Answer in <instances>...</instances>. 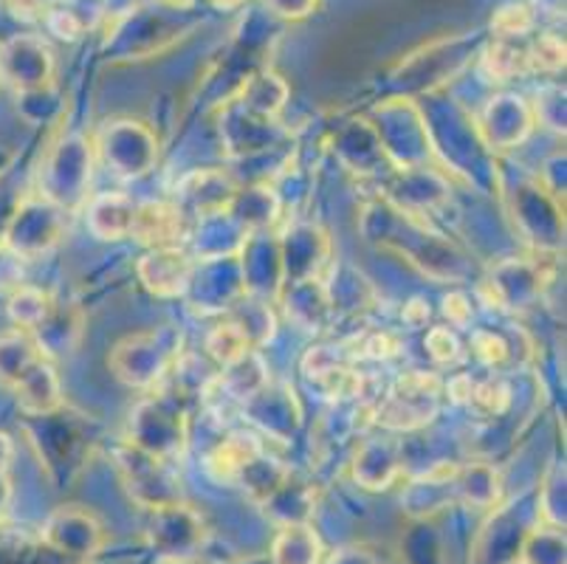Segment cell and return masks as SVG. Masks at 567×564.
Masks as SVG:
<instances>
[{
	"mask_svg": "<svg viewBox=\"0 0 567 564\" xmlns=\"http://www.w3.org/2000/svg\"><path fill=\"white\" fill-rule=\"evenodd\" d=\"M23 257L18 252H12L9 246L0 243V294H12L18 291L23 283Z\"/></svg>",
	"mask_w": 567,
	"mask_h": 564,
	"instance_id": "cell-24",
	"label": "cell"
},
{
	"mask_svg": "<svg viewBox=\"0 0 567 564\" xmlns=\"http://www.w3.org/2000/svg\"><path fill=\"white\" fill-rule=\"evenodd\" d=\"M322 540L308 522L282 525L271 542L268 564H322Z\"/></svg>",
	"mask_w": 567,
	"mask_h": 564,
	"instance_id": "cell-12",
	"label": "cell"
},
{
	"mask_svg": "<svg viewBox=\"0 0 567 564\" xmlns=\"http://www.w3.org/2000/svg\"><path fill=\"white\" fill-rule=\"evenodd\" d=\"M49 25L56 38H63V40H76L82 34V23L76 20L74 12H60V9L54 12V9H51Z\"/></svg>",
	"mask_w": 567,
	"mask_h": 564,
	"instance_id": "cell-26",
	"label": "cell"
},
{
	"mask_svg": "<svg viewBox=\"0 0 567 564\" xmlns=\"http://www.w3.org/2000/svg\"><path fill=\"white\" fill-rule=\"evenodd\" d=\"M40 542L56 556L71 558V562H87L107 545V534L105 525L91 511L80 509V505H63L40 527Z\"/></svg>",
	"mask_w": 567,
	"mask_h": 564,
	"instance_id": "cell-1",
	"label": "cell"
},
{
	"mask_svg": "<svg viewBox=\"0 0 567 564\" xmlns=\"http://www.w3.org/2000/svg\"><path fill=\"white\" fill-rule=\"evenodd\" d=\"M51 69H54L51 49L40 38L18 34L0 45V80L18 93L43 91L51 80Z\"/></svg>",
	"mask_w": 567,
	"mask_h": 564,
	"instance_id": "cell-5",
	"label": "cell"
},
{
	"mask_svg": "<svg viewBox=\"0 0 567 564\" xmlns=\"http://www.w3.org/2000/svg\"><path fill=\"white\" fill-rule=\"evenodd\" d=\"M9 319L14 322V328L25 330V334H34L45 319L51 317L54 310V299L49 294H43L40 288L20 286L18 291L9 294Z\"/></svg>",
	"mask_w": 567,
	"mask_h": 564,
	"instance_id": "cell-15",
	"label": "cell"
},
{
	"mask_svg": "<svg viewBox=\"0 0 567 564\" xmlns=\"http://www.w3.org/2000/svg\"><path fill=\"white\" fill-rule=\"evenodd\" d=\"M40 359H43V350L38 348L32 334L20 328L0 334V387L12 390L29 372V367Z\"/></svg>",
	"mask_w": 567,
	"mask_h": 564,
	"instance_id": "cell-13",
	"label": "cell"
},
{
	"mask_svg": "<svg viewBox=\"0 0 567 564\" xmlns=\"http://www.w3.org/2000/svg\"><path fill=\"white\" fill-rule=\"evenodd\" d=\"M483 65H486V71L494 80H508V76L523 74V71L530 69L528 49H519L512 40L497 38V43H494L492 49L486 51V57H483Z\"/></svg>",
	"mask_w": 567,
	"mask_h": 564,
	"instance_id": "cell-19",
	"label": "cell"
},
{
	"mask_svg": "<svg viewBox=\"0 0 567 564\" xmlns=\"http://www.w3.org/2000/svg\"><path fill=\"white\" fill-rule=\"evenodd\" d=\"M206 350H209V356H213L218 365L229 367L235 365L237 359L249 356L251 339L237 322H224L220 328H215L213 334H209V339H206Z\"/></svg>",
	"mask_w": 567,
	"mask_h": 564,
	"instance_id": "cell-18",
	"label": "cell"
},
{
	"mask_svg": "<svg viewBox=\"0 0 567 564\" xmlns=\"http://www.w3.org/2000/svg\"><path fill=\"white\" fill-rule=\"evenodd\" d=\"M138 277L158 297H178L189 288L193 279V260L184 248H153L151 255L138 263Z\"/></svg>",
	"mask_w": 567,
	"mask_h": 564,
	"instance_id": "cell-7",
	"label": "cell"
},
{
	"mask_svg": "<svg viewBox=\"0 0 567 564\" xmlns=\"http://www.w3.org/2000/svg\"><path fill=\"white\" fill-rule=\"evenodd\" d=\"M147 540L162 556L167 558H193L204 547L206 527L198 511L184 505L182 500L158 505L151 511Z\"/></svg>",
	"mask_w": 567,
	"mask_h": 564,
	"instance_id": "cell-3",
	"label": "cell"
},
{
	"mask_svg": "<svg viewBox=\"0 0 567 564\" xmlns=\"http://www.w3.org/2000/svg\"><path fill=\"white\" fill-rule=\"evenodd\" d=\"M118 469H122V478H125L127 489H131L133 500L144 509H158V505H167L178 500V491L173 489V480L164 472L162 458L156 454L142 452L138 447H127L116 454Z\"/></svg>",
	"mask_w": 567,
	"mask_h": 564,
	"instance_id": "cell-6",
	"label": "cell"
},
{
	"mask_svg": "<svg viewBox=\"0 0 567 564\" xmlns=\"http://www.w3.org/2000/svg\"><path fill=\"white\" fill-rule=\"evenodd\" d=\"M426 348H430V356L437 361V365H455L461 361L463 350H461V341L457 336L452 334L450 328H435L426 339Z\"/></svg>",
	"mask_w": 567,
	"mask_h": 564,
	"instance_id": "cell-23",
	"label": "cell"
},
{
	"mask_svg": "<svg viewBox=\"0 0 567 564\" xmlns=\"http://www.w3.org/2000/svg\"><path fill=\"white\" fill-rule=\"evenodd\" d=\"M260 454L262 447L255 434H231L229 441H224L213 454H209L206 469H209V474H213L218 483H237Z\"/></svg>",
	"mask_w": 567,
	"mask_h": 564,
	"instance_id": "cell-11",
	"label": "cell"
},
{
	"mask_svg": "<svg viewBox=\"0 0 567 564\" xmlns=\"http://www.w3.org/2000/svg\"><path fill=\"white\" fill-rule=\"evenodd\" d=\"M474 350L488 367H499L508 359V345L494 334H474Z\"/></svg>",
	"mask_w": 567,
	"mask_h": 564,
	"instance_id": "cell-25",
	"label": "cell"
},
{
	"mask_svg": "<svg viewBox=\"0 0 567 564\" xmlns=\"http://www.w3.org/2000/svg\"><path fill=\"white\" fill-rule=\"evenodd\" d=\"M12 392L18 396L20 410L25 416L49 418L54 412L63 410V390H60V379H56L54 367L45 361V356L40 361H34L29 367L23 379L12 387Z\"/></svg>",
	"mask_w": 567,
	"mask_h": 564,
	"instance_id": "cell-8",
	"label": "cell"
},
{
	"mask_svg": "<svg viewBox=\"0 0 567 564\" xmlns=\"http://www.w3.org/2000/svg\"><path fill=\"white\" fill-rule=\"evenodd\" d=\"M443 314L450 317L455 328H466L468 319H472V305H468L463 294H450V297L443 299Z\"/></svg>",
	"mask_w": 567,
	"mask_h": 564,
	"instance_id": "cell-27",
	"label": "cell"
},
{
	"mask_svg": "<svg viewBox=\"0 0 567 564\" xmlns=\"http://www.w3.org/2000/svg\"><path fill=\"white\" fill-rule=\"evenodd\" d=\"M324 564H381L375 558V553L364 551V547H342V551L333 553Z\"/></svg>",
	"mask_w": 567,
	"mask_h": 564,
	"instance_id": "cell-28",
	"label": "cell"
},
{
	"mask_svg": "<svg viewBox=\"0 0 567 564\" xmlns=\"http://www.w3.org/2000/svg\"><path fill=\"white\" fill-rule=\"evenodd\" d=\"M268 3H271V7L277 9V14H282V18H306L317 0H268Z\"/></svg>",
	"mask_w": 567,
	"mask_h": 564,
	"instance_id": "cell-30",
	"label": "cell"
},
{
	"mask_svg": "<svg viewBox=\"0 0 567 564\" xmlns=\"http://www.w3.org/2000/svg\"><path fill=\"white\" fill-rule=\"evenodd\" d=\"M187 232L184 226V212L175 204H136L133 215L131 237L147 243L151 248H169L178 246Z\"/></svg>",
	"mask_w": 567,
	"mask_h": 564,
	"instance_id": "cell-9",
	"label": "cell"
},
{
	"mask_svg": "<svg viewBox=\"0 0 567 564\" xmlns=\"http://www.w3.org/2000/svg\"><path fill=\"white\" fill-rule=\"evenodd\" d=\"M468 403H474L477 410L486 412V416H499V412L508 407V387L503 381H483V384H474L472 398Z\"/></svg>",
	"mask_w": 567,
	"mask_h": 564,
	"instance_id": "cell-22",
	"label": "cell"
},
{
	"mask_svg": "<svg viewBox=\"0 0 567 564\" xmlns=\"http://www.w3.org/2000/svg\"><path fill=\"white\" fill-rule=\"evenodd\" d=\"M523 564H565V527H534L523 545Z\"/></svg>",
	"mask_w": 567,
	"mask_h": 564,
	"instance_id": "cell-17",
	"label": "cell"
},
{
	"mask_svg": "<svg viewBox=\"0 0 567 564\" xmlns=\"http://www.w3.org/2000/svg\"><path fill=\"white\" fill-rule=\"evenodd\" d=\"M18 18H38V14H49L54 0H7Z\"/></svg>",
	"mask_w": 567,
	"mask_h": 564,
	"instance_id": "cell-29",
	"label": "cell"
},
{
	"mask_svg": "<svg viewBox=\"0 0 567 564\" xmlns=\"http://www.w3.org/2000/svg\"><path fill=\"white\" fill-rule=\"evenodd\" d=\"M437 396H441V381L435 376L410 372L381 403L379 412H375V421L390 429L424 427L437 412Z\"/></svg>",
	"mask_w": 567,
	"mask_h": 564,
	"instance_id": "cell-2",
	"label": "cell"
},
{
	"mask_svg": "<svg viewBox=\"0 0 567 564\" xmlns=\"http://www.w3.org/2000/svg\"><path fill=\"white\" fill-rule=\"evenodd\" d=\"M60 240V209L45 198H29L14 209L3 229V246L23 260L40 255Z\"/></svg>",
	"mask_w": 567,
	"mask_h": 564,
	"instance_id": "cell-4",
	"label": "cell"
},
{
	"mask_svg": "<svg viewBox=\"0 0 567 564\" xmlns=\"http://www.w3.org/2000/svg\"><path fill=\"white\" fill-rule=\"evenodd\" d=\"M133 215H136L133 198L122 193L100 195L87 209V229L102 240H122V237H131Z\"/></svg>",
	"mask_w": 567,
	"mask_h": 564,
	"instance_id": "cell-10",
	"label": "cell"
},
{
	"mask_svg": "<svg viewBox=\"0 0 567 564\" xmlns=\"http://www.w3.org/2000/svg\"><path fill=\"white\" fill-rule=\"evenodd\" d=\"M215 3H220V7H231V3H237V0H215Z\"/></svg>",
	"mask_w": 567,
	"mask_h": 564,
	"instance_id": "cell-35",
	"label": "cell"
},
{
	"mask_svg": "<svg viewBox=\"0 0 567 564\" xmlns=\"http://www.w3.org/2000/svg\"><path fill=\"white\" fill-rule=\"evenodd\" d=\"M353 474L362 483V489H390V483L399 474V447L395 443H368L362 454H355Z\"/></svg>",
	"mask_w": 567,
	"mask_h": 564,
	"instance_id": "cell-14",
	"label": "cell"
},
{
	"mask_svg": "<svg viewBox=\"0 0 567 564\" xmlns=\"http://www.w3.org/2000/svg\"><path fill=\"white\" fill-rule=\"evenodd\" d=\"M530 25H534V18H530V9L525 3H505L492 18L494 34L505 40L523 38L525 31H530Z\"/></svg>",
	"mask_w": 567,
	"mask_h": 564,
	"instance_id": "cell-20",
	"label": "cell"
},
{
	"mask_svg": "<svg viewBox=\"0 0 567 564\" xmlns=\"http://www.w3.org/2000/svg\"><path fill=\"white\" fill-rule=\"evenodd\" d=\"M472 390H474V381L468 379V376H457V379L450 381V396H452V401L466 403L468 398H472Z\"/></svg>",
	"mask_w": 567,
	"mask_h": 564,
	"instance_id": "cell-31",
	"label": "cell"
},
{
	"mask_svg": "<svg viewBox=\"0 0 567 564\" xmlns=\"http://www.w3.org/2000/svg\"><path fill=\"white\" fill-rule=\"evenodd\" d=\"M12 458H14L12 438H9L7 432H0V469H3V472H9V463H12Z\"/></svg>",
	"mask_w": 567,
	"mask_h": 564,
	"instance_id": "cell-34",
	"label": "cell"
},
{
	"mask_svg": "<svg viewBox=\"0 0 567 564\" xmlns=\"http://www.w3.org/2000/svg\"><path fill=\"white\" fill-rule=\"evenodd\" d=\"M404 319L412 325V328H417V325H424L426 319H430V308L421 305V299H412L404 310Z\"/></svg>",
	"mask_w": 567,
	"mask_h": 564,
	"instance_id": "cell-32",
	"label": "cell"
},
{
	"mask_svg": "<svg viewBox=\"0 0 567 564\" xmlns=\"http://www.w3.org/2000/svg\"><path fill=\"white\" fill-rule=\"evenodd\" d=\"M528 65L539 71H559L565 65V43L556 34H543L528 49Z\"/></svg>",
	"mask_w": 567,
	"mask_h": 564,
	"instance_id": "cell-21",
	"label": "cell"
},
{
	"mask_svg": "<svg viewBox=\"0 0 567 564\" xmlns=\"http://www.w3.org/2000/svg\"><path fill=\"white\" fill-rule=\"evenodd\" d=\"M9 503H12V480H9V474L0 469V520H3V514L9 511Z\"/></svg>",
	"mask_w": 567,
	"mask_h": 564,
	"instance_id": "cell-33",
	"label": "cell"
},
{
	"mask_svg": "<svg viewBox=\"0 0 567 564\" xmlns=\"http://www.w3.org/2000/svg\"><path fill=\"white\" fill-rule=\"evenodd\" d=\"M455 494L466 500L474 509H492L499 496V478L488 465H468L457 469L455 474Z\"/></svg>",
	"mask_w": 567,
	"mask_h": 564,
	"instance_id": "cell-16",
	"label": "cell"
}]
</instances>
